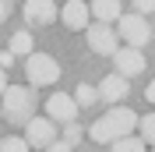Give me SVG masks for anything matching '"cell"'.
<instances>
[{"instance_id": "obj_1", "label": "cell", "mask_w": 155, "mask_h": 152, "mask_svg": "<svg viewBox=\"0 0 155 152\" xmlns=\"http://www.w3.org/2000/svg\"><path fill=\"white\" fill-rule=\"evenodd\" d=\"M0 95H4V99H0V110H4V117H7L11 124H28L32 120V110H35V95H32V88L7 85Z\"/></svg>"}, {"instance_id": "obj_2", "label": "cell", "mask_w": 155, "mask_h": 152, "mask_svg": "<svg viewBox=\"0 0 155 152\" xmlns=\"http://www.w3.org/2000/svg\"><path fill=\"white\" fill-rule=\"evenodd\" d=\"M116 36L124 39L127 46H134V50H141L148 43V39H152V25H148L145 21V14H120V18H116Z\"/></svg>"}, {"instance_id": "obj_3", "label": "cell", "mask_w": 155, "mask_h": 152, "mask_svg": "<svg viewBox=\"0 0 155 152\" xmlns=\"http://www.w3.org/2000/svg\"><path fill=\"white\" fill-rule=\"evenodd\" d=\"M25 74H28L32 85H53L60 78V64L49 53H28V60H25Z\"/></svg>"}, {"instance_id": "obj_4", "label": "cell", "mask_w": 155, "mask_h": 152, "mask_svg": "<svg viewBox=\"0 0 155 152\" xmlns=\"http://www.w3.org/2000/svg\"><path fill=\"white\" fill-rule=\"evenodd\" d=\"M85 36H88V50H95L99 57H113L116 50H120V36H116L113 25L95 21V25H88V29H85Z\"/></svg>"}, {"instance_id": "obj_5", "label": "cell", "mask_w": 155, "mask_h": 152, "mask_svg": "<svg viewBox=\"0 0 155 152\" xmlns=\"http://www.w3.org/2000/svg\"><path fill=\"white\" fill-rule=\"evenodd\" d=\"M21 138L28 142V149H49V145L57 142L53 120H49V117H32V120L25 124V134H21Z\"/></svg>"}, {"instance_id": "obj_6", "label": "cell", "mask_w": 155, "mask_h": 152, "mask_svg": "<svg viewBox=\"0 0 155 152\" xmlns=\"http://www.w3.org/2000/svg\"><path fill=\"white\" fill-rule=\"evenodd\" d=\"M99 99H102V103H109V106H120L127 99V92H130V78H124V74H106L102 78V81H99Z\"/></svg>"}, {"instance_id": "obj_7", "label": "cell", "mask_w": 155, "mask_h": 152, "mask_svg": "<svg viewBox=\"0 0 155 152\" xmlns=\"http://www.w3.org/2000/svg\"><path fill=\"white\" fill-rule=\"evenodd\" d=\"M46 117H49V120H60V124L78 120V103H74V95L53 92V95L46 99Z\"/></svg>"}, {"instance_id": "obj_8", "label": "cell", "mask_w": 155, "mask_h": 152, "mask_svg": "<svg viewBox=\"0 0 155 152\" xmlns=\"http://www.w3.org/2000/svg\"><path fill=\"white\" fill-rule=\"evenodd\" d=\"M106 127L113 131V138H124V134H134L137 127V113L134 110H127V106H109V113L102 117Z\"/></svg>"}, {"instance_id": "obj_9", "label": "cell", "mask_w": 155, "mask_h": 152, "mask_svg": "<svg viewBox=\"0 0 155 152\" xmlns=\"http://www.w3.org/2000/svg\"><path fill=\"white\" fill-rule=\"evenodd\" d=\"M88 18H92V11H88L85 0H67V4L60 7V21H64L71 32H85L88 29Z\"/></svg>"}, {"instance_id": "obj_10", "label": "cell", "mask_w": 155, "mask_h": 152, "mask_svg": "<svg viewBox=\"0 0 155 152\" xmlns=\"http://www.w3.org/2000/svg\"><path fill=\"white\" fill-rule=\"evenodd\" d=\"M113 64H116V74H124V78H134L145 71V53L134 46H127V50H116L113 53Z\"/></svg>"}, {"instance_id": "obj_11", "label": "cell", "mask_w": 155, "mask_h": 152, "mask_svg": "<svg viewBox=\"0 0 155 152\" xmlns=\"http://www.w3.org/2000/svg\"><path fill=\"white\" fill-rule=\"evenodd\" d=\"M57 4L53 0H25V21L28 25H49L57 21Z\"/></svg>"}, {"instance_id": "obj_12", "label": "cell", "mask_w": 155, "mask_h": 152, "mask_svg": "<svg viewBox=\"0 0 155 152\" xmlns=\"http://www.w3.org/2000/svg\"><path fill=\"white\" fill-rule=\"evenodd\" d=\"M88 11H92V18H95V21L109 25V21H116L120 14H124V4H120V0H92Z\"/></svg>"}, {"instance_id": "obj_13", "label": "cell", "mask_w": 155, "mask_h": 152, "mask_svg": "<svg viewBox=\"0 0 155 152\" xmlns=\"http://www.w3.org/2000/svg\"><path fill=\"white\" fill-rule=\"evenodd\" d=\"M7 50L14 53V57H28V53H35V46H32V32H14Z\"/></svg>"}, {"instance_id": "obj_14", "label": "cell", "mask_w": 155, "mask_h": 152, "mask_svg": "<svg viewBox=\"0 0 155 152\" xmlns=\"http://www.w3.org/2000/svg\"><path fill=\"white\" fill-rule=\"evenodd\" d=\"M113 152H145V142L137 134H124V138L113 142Z\"/></svg>"}, {"instance_id": "obj_15", "label": "cell", "mask_w": 155, "mask_h": 152, "mask_svg": "<svg viewBox=\"0 0 155 152\" xmlns=\"http://www.w3.org/2000/svg\"><path fill=\"white\" fill-rule=\"evenodd\" d=\"M137 138H141V142H152L155 145V113H145V117H137Z\"/></svg>"}, {"instance_id": "obj_16", "label": "cell", "mask_w": 155, "mask_h": 152, "mask_svg": "<svg viewBox=\"0 0 155 152\" xmlns=\"http://www.w3.org/2000/svg\"><path fill=\"white\" fill-rule=\"evenodd\" d=\"M95 99H99L95 85H78V92H74V103H78V110H81V106H95Z\"/></svg>"}, {"instance_id": "obj_17", "label": "cell", "mask_w": 155, "mask_h": 152, "mask_svg": "<svg viewBox=\"0 0 155 152\" xmlns=\"http://www.w3.org/2000/svg\"><path fill=\"white\" fill-rule=\"evenodd\" d=\"M81 138H85V127H81V124H78V120H71V124H64V138H60V142H67L71 149H74V145L81 142Z\"/></svg>"}, {"instance_id": "obj_18", "label": "cell", "mask_w": 155, "mask_h": 152, "mask_svg": "<svg viewBox=\"0 0 155 152\" xmlns=\"http://www.w3.org/2000/svg\"><path fill=\"white\" fill-rule=\"evenodd\" d=\"M0 152H32V149H28V142H25L21 134H11V138L0 142Z\"/></svg>"}, {"instance_id": "obj_19", "label": "cell", "mask_w": 155, "mask_h": 152, "mask_svg": "<svg viewBox=\"0 0 155 152\" xmlns=\"http://www.w3.org/2000/svg\"><path fill=\"white\" fill-rule=\"evenodd\" d=\"M130 4H134L137 14H152V11H155V0H130Z\"/></svg>"}, {"instance_id": "obj_20", "label": "cell", "mask_w": 155, "mask_h": 152, "mask_svg": "<svg viewBox=\"0 0 155 152\" xmlns=\"http://www.w3.org/2000/svg\"><path fill=\"white\" fill-rule=\"evenodd\" d=\"M14 64V53H11V50H0V67H11Z\"/></svg>"}, {"instance_id": "obj_21", "label": "cell", "mask_w": 155, "mask_h": 152, "mask_svg": "<svg viewBox=\"0 0 155 152\" xmlns=\"http://www.w3.org/2000/svg\"><path fill=\"white\" fill-rule=\"evenodd\" d=\"M7 14H11V0H0V25L7 21Z\"/></svg>"}, {"instance_id": "obj_22", "label": "cell", "mask_w": 155, "mask_h": 152, "mask_svg": "<svg viewBox=\"0 0 155 152\" xmlns=\"http://www.w3.org/2000/svg\"><path fill=\"white\" fill-rule=\"evenodd\" d=\"M145 99H148V103L155 106V78H152V81H148V88H145Z\"/></svg>"}, {"instance_id": "obj_23", "label": "cell", "mask_w": 155, "mask_h": 152, "mask_svg": "<svg viewBox=\"0 0 155 152\" xmlns=\"http://www.w3.org/2000/svg\"><path fill=\"white\" fill-rule=\"evenodd\" d=\"M46 152H71V145H67V142H53Z\"/></svg>"}, {"instance_id": "obj_24", "label": "cell", "mask_w": 155, "mask_h": 152, "mask_svg": "<svg viewBox=\"0 0 155 152\" xmlns=\"http://www.w3.org/2000/svg\"><path fill=\"white\" fill-rule=\"evenodd\" d=\"M7 88V74H4V67H0V92Z\"/></svg>"}, {"instance_id": "obj_25", "label": "cell", "mask_w": 155, "mask_h": 152, "mask_svg": "<svg viewBox=\"0 0 155 152\" xmlns=\"http://www.w3.org/2000/svg\"><path fill=\"white\" fill-rule=\"evenodd\" d=\"M0 120H4V110H0Z\"/></svg>"}]
</instances>
